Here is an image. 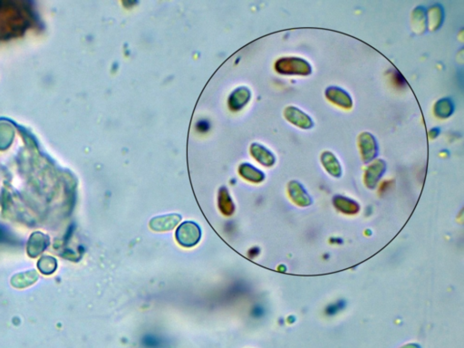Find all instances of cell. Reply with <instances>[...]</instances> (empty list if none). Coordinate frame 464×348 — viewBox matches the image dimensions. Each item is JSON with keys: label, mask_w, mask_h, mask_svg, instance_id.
<instances>
[{"label": "cell", "mask_w": 464, "mask_h": 348, "mask_svg": "<svg viewBox=\"0 0 464 348\" xmlns=\"http://www.w3.org/2000/svg\"><path fill=\"white\" fill-rule=\"evenodd\" d=\"M176 236L180 244L186 247H191L198 242L201 237V232L195 224L184 223L177 231Z\"/></svg>", "instance_id": "6da1fadb"}, {"label": "cell", "mask_w": 464, "mask_h": 348, "mask_svg": "<svg viewBox=\"0 0 464 348\" xmlns=\"http://www.w3.org/2000/svg\"><path fill=\"white\" fill-rule=\"evenodd\" d=\"M344 306H345V303H344L343 301H339V302L335 303V304L330 305V306L327 307V309H326V314H335V313H337L339 310H341V309L343 308Z\"/></svg>", "instance_id": "7a4b0ae2"}]
</instances>
